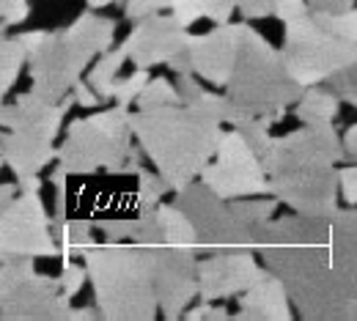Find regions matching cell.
I'll list each match as a JSON object with an SVG mask.
<instances>
[{
  "instance_id": "6da1fadb",
  "label": "cell",
  "mask_w": 357,
  "mask_h": 321,
  "mask_svg": "<svg viewBox=\"0 0 357 321\" xmlns=\"http://www.w3.org/2000/svg\"><path fill=\"white\" fill-rule=\"evenodd\" d=\"M253 244L303 319L357 321V206L267 220Z\"/></svg>"
},
{
  "instance_id": "7a4b0ae2",
  "label": "cell",
  "mask_w": 357,
  "mask_h": 321,
  "mask_svg": "<svg viewBox=\"0 0 357 321\" xmlns=\"http://www.w3.org/2000/svg\"><path fill=\"white\" fill-rule=\"evenodd\" d=\"M338 162H347L344 135L333 124H303L283 138L264 157L269 195L297 214H330L338 209Z\"/></svg>"
},
{
  "instance_id": "3957f363",
  "label": "cell",
  "mask_w": 357,
  "mask_h": 321,
  "mask_svg": "<svg viewBox=\"0 0 357 321\" xmlns=\"http://www.w3.org/2000/svg\"><path fill=\"white\" fill-rule=\"evenodd\" d=\"M137 146L154 162L171 192L201 179L223 138V121L204 104H165L130 113Z\"/></svg>"
},
{
  "instance_id": "277c9868",
  "label": "cell",
  "mask_w": 357,
  "mask_h": 321,
  "mask_svg": "<svg viewBox=\"0 0 357 321\" xmlns=\"http://www.w3.org/2000/svg\"><path fill=\"white\" fill-rule=\"evenodd\" d=\"M157 244L107 239L93 242L80 256L89 267L93 299L102 319L149 321L157 316Z\"/></svg>"
},
{
  "instance_id": "5b68a950",
  "label": "cell",
  "mask_w": 357,
  "mask_h": 321,
  "mask_svg": "<svg viewBox=\"0 0 357 321\" xmlns=\"http://www.w3.org/2000/svg\"><path fill=\"white\" fill-rule=\"evenodd\" d=\"M303 91L305 88L286 69L280 49H275L259 31L248 25L236 69L225 86V96L245 113L272 127L286 118V107L297 104Z\"/></svg>"
},
{
  "instance_id": "8992f818",
  "label": "cell",
  "mask_w": 357,
  "mask_h": 321,
  "mask_svg": "<svg viewBox=\"0 0 357 321\" xmlns=\"http://www.w3.org/2000/svg\"><path fill=\"white\" fill-rule=\"evenodd\" d=\"M77 104L75 93L61 102H47L39 93H20L11 104H3L0 124H3V165L14 176H33L42 173L58 157L55 138L61 132V121L66 118L69 107Z\"/></svg>"
},
{
  "instance_id": "52a82bcc",
  "label": "cell",
  "mask_w": 357,
  "mask_h": 321,
  "mask_svg": "<svg viewBox=\"0 0 357 321\" xmlns=\"http://www.w3.org/2000/svg\"><path fill=\"white\" fill-rule=\"evenodd\" d=\"M132 138L130 113L127 107L116 104L110 110L93 113L89 118L72 121L58 148V159L75 176H93L99 171L119 173L127 168Z\"/></svg>"
},
{
  "instance_id": "ba28073f",
  "label": "cell",
  "mask_w": 357,
  "mask_h": 321,
  "mask_svg": "<svg viewBox=\"0 0 357 321\" xmlns=\"http://www.w3.org/2000/svg\"><path fill=\"white\" fill-rule=\"evenodd\" d=\"M280 55L291 77L303 88H311L355 66L357 45L352 39H344L335 31L324 28L313 14H305L286 22Z\"/></svg>"
},
{
  "instance_id": "9c48e42d",
  "label": "cell",
  "mask_w": 357,
  "mask_h": 321,
  "mask_svg": "<svg viewBox=\"0 0 357 321\" xmlns=\"http://www.w3.org/2000/svg\"><path fill=\"white\" fill-rule=\"evenodd\" d=\"M0 261V319L69 321L72 297L61 277L39 275L28 256H3Z\"/></svg>"
},
{
  "instance_id": "30bf717a",
  "label": "cell",
  "mask_w": 357,
  "mask_h": 321,
  "mask_svg": "<svg viewBox=\"0 0 357 321\" xmlns=\"http://www.w3.org/2000/svg\"><path fill=\"white\" fill-rule=\"evenodd\" d=\"M201 182L225 201L269 195L267 168L236 127L231 132H223L212 162L201 173Z\"/></svg>"
},
{
  "instance_id": "8fae6325",
  "label": "cell",
  "mask_w": 357,
  "mask_h": 321,
  "mask_svg": "<svg viewBox=\"0 0 357 321\" xmlns=\"http://www.w3.org/2000/svg\"><path fill=\"white\" fill-rule=\"evenodd\" d=\"M174 203L192 220L198 230V253L201 250L209 253L215 247H228V244H253V228H248L236 217L231 201L220 198L201 179L178 189Z\"/></svg>"
},
{
  "instance_id": "7c38bea8",
  "label": "cell",
  "mask_w": 357,
  "mask_h": 321,
  "mask_svg": "<svg viewBox=\"0 0 357 321\" xmlns=\"http://www.w3.org/2000/svg\"><path fill=\"white\" fill-rule=\"evenodd\" d=\"M55 223L42 206L39 192H20L0 212V253L28 256V258H55L61 256V242Z\"/></svg>"
},
{
  "instance_id": "4fadbf2b",
  "label": "cell",
  "mask_w": 357,
  "mask_h": 321,
  "mask_svg": "<svg viewBox=\"0 0 357 321\" xmlns=\"http://www.w3.org/2000/svg\"><path fill=\"white\" fill-rule=\"evenodd\" d=\"M91 61H93V55H89L77 45L66 28L50 31L42 47L31 55V63H28L31 91L39 93L47 102L66 99L75 88V83L91 66Z\"/></svg>"
},
{
  "instance_id": "5bb4252c",
  "label": "cell",
  "mask_w": 357,
  "mask_h": 321,
  "mask_svg": "<svg viewBox=\"0 0 357 321\" xmlns=\"http://www.w3.org/2000/svg\"><path fill=\"white\" fill-rule=\"evenodd\" d=\"M256 256H259L256 244H228L209 250V256L198 264V285H201L198 299L218 302L245 294L267 269L259 267Z\"/></svg>"
},
{
  "instance_id": "9a60e30c",
  "label": "cell",
  "mask_w": 357,
  "mask_h": 321,
  "mask_svg": "<svg viewBox=\"0 0 357 321\" xmlns=\"http://www.w3.org/2000/svg\"><path fill=\"white\" fill-rule=\"evenodd\" d=\"M198 264V247L157 244V299L165 319H181L201 294Z\"/></svg>"
},
{
  "instance_id": "2e32d148",
  "label": "cell",
  "mask_w": 357,
  "mask_h": 321,
  "mask_svg": "<svg viewBox=\"0 0 357 321\" xmlns=\"http://www.w3.org/2000/svg\"><path fill=\"white\" fill-rule=\"evenodd\" d=\"M245 31H248V22H223L201 36H190L187 55H190L192 75L204 77L215 88H225L236 69Z\"/></svg>"
},
{
  "instance_id": "e0dca14e",
  "label": "cell",
  "mask_w": 357,
  "mask_h": 321,
  "mask_svg": "<svg viewBox=\"0 0 357 321\" xmlns=\"http://www.w3.org/2000/svg\"><path fill=\"white\" fill-rule=\"evenodd\" d=\"M190 45L187 28L178 22V17L171 14H151L137 19L132 33L124 39L127 58L135 63V69H151V66H168L178 52H184Z\"/></svg>"
},
{
  "instance_id": "ac0fdd59",
  "label": "cell",
  "mask_w": 357,
  "mask_h": 321,
  "mask_svg": "<svg viewBox=\"0 0 357 321\" xmlns=\"http://www.w3.org/2000/svg\"><path fill=\"white\" fill-rule=\"evenodd\" d=\"M294 302L286 291V285L280 283V277L264 269V275L259 277L245 294H239V321H289L294 319Z\"/></svg>"
},
{
  "instance_id": "d6986e66",
  "label": "cell",
  "mask_w": 357,
  "mask_h": 321,
  "mask_svg": "<svg viewBox=\"0 0 357 321\" xmlns=\"http://www.w3.org/2000/svg\"><path fill=\"white\" fill-rule=\"evenodd\" d=\"M341 102H344V99L338 96V91H335L333 86L324 88V83H319V86H311V88L303 91L294 116H297L303 124H333L335 116H338Z\"/></svg>"
},
{
  "instance_id": "ffe728a7",
  "label": "cell",
  "mask_w": 357,
  "mask_h": 321,
  "mask_svg": "<svg viewBox=\"0 0 357 321\" xmlns=\"http://www.w3.org/2000/svg\"><path fill=\"white\" fill-rule=\"evenodd\" d=\"M171 11L176 14L184 28H190L198 19H209L215 25H223V22H231L236 3L234 0H174Z\"/></svg>"
},
{
  "instance_id": "44dd1931",
  "label": "cell",
  "mask_w": 357,
  "mask_h": 321,
  "mask_svg": "<svg viewBox=\"0 0 357 321\" xmlns=\"http://www.w3.org/2000/svg\"><path fill=\"white\" fill-rule=\"evenodd\" d=\"M127 58V49L119 47V49H107L96 58V63L91 66L89 72V83L93 86V91L102 96V102H110L116 99V88H119V75H121V66H124Z\"/></svg>"
},
{
  "instance_id": "7402d4cb",
  "label": "cell",
  "mask_w": 357,
  "mask_h": 321,
  "mask_svg": "<svg viewBox=\"0 0 357 321\" xmlns=\"http://www.w3.org/2000/svg\"><path fill=\"white\" fill-rule=\"evenodd\" d=\"M93 220L89 217H66L55 223V233L61 242V264L72 261V256H83L93 244Z\"/></svg>"
},
{
  "instance_id": "603a6c76",
  "label": "cell",
  "mask_w": 357,
  "mask_h": 321,
  "mask_svg": "<svg viewBox=\"0 0 357 321\" xmlns=\"http://www.w3.org/2000/svg\"><path fill=\"white\" fill-rule=\"evenodd\" d=\"M31 63V49L20 36H3L0 42V93L8 96L22 75V66Z\"/></svg>"
},
{
  "instance_id": "cb8c5ba5",
  "label": "cell",
  "mask_w": 357,
  "mask_h": 321,
  "mask_svg": "<svg viewBox=\"0 0 357 321\" xmlns=\"http://www.w3.org/2000/svg\"><path fill=\"white\" fill-rule=\"evenodd\" d=\"M160 228L168 244H181V247H198V230L192 220L178 209L176 203H160L157 206Z\"/></svg>"
},
{
  "instance_id": "d4e9b609",
  "label": "cell",
  "mask_w": 357,
  "mask_h": 321,
  "mask_svg": "<svg viewBox=\"0 0 357 321\" xmlns=\"http://www.w3.org/2000/svg\"><path fill=\"white\" fill-rule=\"evenodd\" d=\"M231 206H234L236 217H239L248 228H256V226L272 220V214L278 212L280 201H278L275 195H269V198H264V195H250V198H236V201H231Z\"/></svg>"
},
{
  "instance_id": "484cf974",
  "label": "cell",
  "mask_w": 357,
  "mask_h": 321,
  "mask_svg": "<svg viewBox=\"0 0 357 321\" xmlns=\"http://www.w3.org/2000/svg\"><path fill=\"white\" fill-rule=\"evenodd\" d=\"M176 102H181V93H178L176 83H171L168 77H154L140 91L135 107L137 110H151V107H165V104H176Z\"/></svg>"
},
{
  "instance_id": "4316f807",
  "label": "cell",
  "mask_w": 357,
  "mask_h": 321,
  "mask_svg": "<svg viewBox=\"0 0 357 321\" xmlns=\"http://www.w3.org/2000/svg\"><path fill=\"white\" fill-rule=\"evenodd\" d=\"M137 195H140V203L146 206V209H157L162 201V195L165 192H171V187L165 184V179L160 176V173H151V171H146V168H140L137 173Z\"/></svg>"
},
{
  "instance_id": "83f0119b",
  "label": "cell",
  "mask_w": 357,
  "mask_h": 321,
  "mask_svg": "<svg viewBox=\"0 0 357 321\" xmlns=\"http://www.w3.org/2000/svg\"><path fill=\"white\" fill-rule=\"evenodd\" d=\"M146 86H149V69H135L130 77L119 80V88H116V99H113V102L130 110Z\"/></svg>"
},
{
  "instance_id": "f1b7e54d",
  "label": "cell",
  "mask_w": 357,
  "mask_h": 321,
  "mask_svg": "<svg viewBox=\"0 0 357 321\" xmlns=\"http://www.w3.org/2000/svg\"><path fill=\"white\" fill-rule=\"evenodd\" d=\"M311 14L324 28L335 31L344 39H352L357 45V8H349L347 14H319V11H311Z\"/></svg>"
},
{
  "instance_id": "f546056e",
  "label": "cell",
  "mask_w": 357,
  "mask_h": 321,
  "mask_svg": "<svg viewBox=\"0 0 357 321\" xmlns=\"http://www.w3.org/2000/svg\"><path fill=\"white\" fill-rule=\"evenodd\" d=\"M327 86H333V88L338 91V96H341L344 102H349L357 110V63L349 66V69H344V72H338L335 77H330Z\"/></svg>"
},
{
  "instance_id": "4dcf8cb0",
  "label": "cell",
  "mask_w": 357,
  "mask_h": 321,
  "mask_svg": "<svg viewBox=\"0 0 357 321\" xmlns=\"http://www.w3.org/2000/svg\"><path fill=\"white\" fill-rule=\"evenodd\" d=\"M121 6H124V14L132 22H137L143 17H151V14H160V11L171 8L174 0H121Z\"/></svg>"
},
{
  "instance_id": "1f68e13d",
  "label": "cell",
  "mask_w": 357,
  "mask_h": 321,
  "mask_svg": "<svg viewBox=\"0 0 357 321\" xmlns=\"http://www.w3.org/2000/svg\"><path fill=\"white\" fill-rule=\"evenodd\" d=\"M86 280H89V267H86V264H72V261L63 264V269H61V283H63L66 297H77Z\"/></svg>"
},
{
  "instance_id": "d6a6232c",
  "label": "cell",
  "mask_w": 357,
  "mask_h": 321,
  "mask_svg": "<svg viewBox=\"0 0 357 321\" xmlns=\"http://www.w3.org/2000/svg\"><path fill=\"white\" fill-rule=\"evenodd\" d=\"M305 14H311L308 0H272V17H278L283 25Z\"/></svg>"
},
{
  "instance_id": "836d02e7",
  "label": "cell",
  "mask_w": 357,
  "mask_h": 321,
  "mask_svg": "<svg viewBox=\"0 0 357 321\" xmlns=\"http://www.w3.org/2000/svg\"><path fill=\"white\" fill-rule=\"evenodd\" d=\"M28 14H31V3H28V0H0V19H3V28H11V25L25 22Z\"/></svg>"
},
{
  "instance_id": "e575fe53",
  "label": "cell",
  "mask_w": 357,
  "mask_h": 321,
  "mask_svg": "<svg viewBox=\"0 0 357 321\" xmlns=\"http://www.w3.org/2000/svg\"><path fill=\"white\" fill-rule=\"evenodd\" d=\"M338 182H341V198L347 201V206H357V165L355 162H349V165L341 168Z\"/></svg>"
},
{
  "instance_id": "d590c367",
  "label": "cell",
  "mask_w": 357,
  "mask_h": 321,
  "mask_svg": "<svg viewBox=\"0 0 357 321\" xmlns=\"http://www.w3.org/2000/svg\"><path fill=\"white\" fill-rule=\"evenodd\" d=\"M236 3V11L245 17V19H264L272 17V0H234Z\"/></svg>"
},
{
  "instance_id": "8d00e7d4",
  "label": "cell",
  "mask_w": 357,
  "mask_h": 321,
  "mask_svg": "<svg viewBox=\"0 0 357 321\" xmlns=\"http://www.w3.org/2000/svg\"><path fill=\"white\" fill-rule=\"evenodd\" d=\"M184 319L190 321H225L231 319V313L228 311H223V308H215L212 302H206V299H201V305L198 308H192V311H187L184 313Z\"/></svg>"
},
{
  "instance_id": "74e56055",
  "label": "cell",
  "mask_w": 357,
  "mask_h": 321,
  "mask_svg": "<svg viewBox=\"0 0 357 321\" xmlns=\"http://www.w3.org/2000/svg\"><path fill=\"white\" fill-rule=\"evenodd\" d=\"M72 93H75V102L83 107V110H91V107H96V104H102V96L93 91V86H91L89 80H77L75 83V88H72Z\"/></svg>"
},
{
  "instance_id": "f35d334b",
  "label": "cell",
  "mask_w": 357,
  "mask_h": 321,
  "mask_svg": "<svg viewBox=\"0 0 357 321\" xmlns=\"http://www.w3.org/2000/svg\"><path fill=\"white\" fill-rule=\"evenodd\" d=\"M308 6L319 14H347L349 8H355V0H308Z\"/></svg>"
},
{
  "instance_id": "ab89813d",
  "label": "cell",
  "mask_w": 357,
  "mask_h": 321,
  "mask_svg": "<svg viewBox=\"0 0 357 321\" xmlns=\"http://www.w3.org/2000/svg\"><path fill=\"white\" fill-rule=\"evenodd\" d=\"M344 151H347V159L357 165V124H352L344 132Z\"/></svg>"
},
{
  "instance_id": "60d3db41",
  "label": "cell",
  "mask_w": 357,
  "mask_h": 321,
  "mask_svg": "<svg viewBox=\"0 0 357 321\" xmlns=\"http://www.w3.org/2000/svg\"><path fill=\"white\" fill-rule=\"evenodd\" d=\"M17 184H20V192H42L39 173H33V176H17Z\"/></svg>"
},
{
  "instance_id": "b9f144b4",
  "label": "cell",
  "mask_w": 357,
  "mask_h": 321,
  "mask_svg": "<svg viewBox=\"0 0 357 321\" xmlns=\"http://www.w3.org/2000/svg\"><path fill=\"white\" fill-rule=\"evenodd\" d=\"M91 319H96V313L93 311H89V308H72V316H69V321H91Z\"/></svg>"
},
{
  "instance_id": "7bdbcfd3",
  "label": "cell",
  "mask_w": 357,
  "mask_h": 321,
  "mask_svg": "<svg viewBox=\"0 0 357 321\" xmlns=\"http://www.w3.org/2000/svg\"><path fill=\"white\" fill-rule=\"evenodd\" d=\"M91 8H105V6H113V3H119V0H86Z\"/></svg>"
}]
</instances>
